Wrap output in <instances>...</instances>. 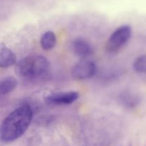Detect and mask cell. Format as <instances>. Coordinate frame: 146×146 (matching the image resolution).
<instances>
[{"label": "cell", "mask_w": 146, "mask_h": 146, "mask_svg": "<svg viewBox=\"0 0 146 146\" xmlns=\"http://www.w3.org/2000/svg\"><path fill=\"white\" fill-rule=\"evenodd\" d=\"M33 113L31 107L23 105L10 113L0 126V140L11 143L19 138L30 125Z\"/></svg>", "instance_id": "6da1fadb"}, {"label": "cell", "mask_w": 146, "mask_h": 146, "mask_svg": "<svg viewBox=\"0 0 146 146\" xmlns=\"http://www.w3.org/2000/svg\"><path fill=\"white\" fill-rule=\"evenodd\" d=\"M50 68L49 61L42 56H29L15 64L14 71L19 77L37 78L47 74Z\"/></svg>", "instance_id": "7a4b0ae2"}, {"label": "cell", "mask_w": 146, "mask_h": 146, "mask_svg": "<svg viewBox=\"0 0 146 146\" xmlns=\"http://www.w3.org/2000/svg\"><path fill=\"white\" fill-rule=\"evenodd\" d=\"M131 35L132 29L130 26L120 27L109 37L106 43V50L110 53L117 52L129 41Z\"/></svg>", "instance_id": "3957f363"}, {"label": "cell", "mask_w": 146, "mask_h": 146, "mask_svg": "<svg viewBox=\"0 0 146 146\" xmlns=\"http://www.w3.org/2000/svg\"><path fill=\"white\" fill-rule=\"evenodd\" d=\"M97 66L92 61L83 59L77 63L72 68V76L76 80H85L92 78L95 74Z\"/></svg>", "instance_id": "277c9868"}, {"label": "cell", "mask_w": 146, "mask_h": 146, "mask_svg": "<svg viewBox=\"0 0 146 146\" xmlns=\"http://www.w3.org/2000/svg\"><path fill=\"white\" fill-rule=\"evenodd\" d=\"M80 94L75 91H68L53 94L46 97L47 103L52 105H67L71 104L77 101Z\"/></svg>", "instance_id": "5b68a950"}, {"label": "cell", "mask_w": 146, "mask_h": 146, "mask_svg": "<svg viewBox=\"0 0 146 146\" xmlns=\"http://www.w3.org/2000/svg\"><path fill=\"white\" fill-rule=\"evenodd\" d=\"M72 49L74 54L82 59H86L94 53L91 44L82 38H77L73 41Z\"/></svg>", "instance_id": "8992f818"}, {"label": "cell", "mask_w": 146, "mask_h": 146, "mask_svg": "<svg viewBox=\"0 0 146 146\" xmlns=\"http://www.w3.org/2000/svg\"><path fill=\"white\" fill-rule=\"evenodd\" d=\"M15 54L4 43L0 42V68H8L16 64Z\"/></svg>", "instance_id": "52a82bcc"}, {"label": "cell", "mask_w": 146, "mask_h": 146, "mask_svg": "<svg viewBox=\"0 0 146 146\" xmlns=\"http://www.w3.org/2000/svg\"><path fill=\"white\" fill-rule=\"evenodd\" d=\"M17 86V81L12 76L7 77L0 81V95H6L14 91Z\"/></svg>", "instance_id": "ba28073f"}, {"label": "cell", "mask_w": 146, "mask_h": 146, "mask_svg": "<svg viewBox=\"0 0 146 146\" xmlns=\"http://www.w3.org/2000/svg\"><path fill=\"white\" fill-rule=\"evenodd\" d=\"M57 38L53 31H46L40 38V45L44 50H50L55 46Z\"/></svg>", "instance_id": "9c48e42d"}, {"label": "cell", "mask_w": 146, "mask_h": 146, "mask_svg": "<svg viewBox=\"0 0 146 146\" xmlns=\"http://www.w3.org/2000/svg\"><path fill=\"white\" fill-rule=\"evenodd\" d=\"M133 68L137 73H146V55L137 57L133 63Z\"/></svg>", "instance_id": "30bf717a"}, {"label": "cell", "mask_w": 146, "mask_h": 146, "mask_svg": "<svg viewBox=\"0 0 146 146\" xmlns=\"http://www.w3.org/2000/svg\"><path fill=\"white\" fill-rule=\"evenodd\" d=\"M124 103L129 107H135L137 106V104L139 102V98L136 96L132 95V94H127L125 95V97L124 96L123 98Z\"/></svg>", "instance_id": "8fae6325"}]
</instances>
